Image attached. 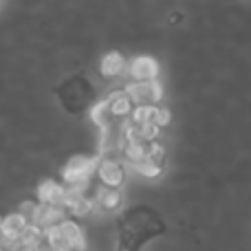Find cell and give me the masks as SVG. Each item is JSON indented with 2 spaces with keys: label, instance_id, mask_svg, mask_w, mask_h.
I'll list each match as a JSON object with an SVG mask.
<instances>
[{
  "label": "cell",
  "instance_id": "obj_13",
  "mask_svg": "<svg viewBox=\"0 0 251 251\" xmlns=\"http://www.w3.org/2000/svg\"><path fill=\"white\" fill-rule=\"evenodd\" d=\"M62 231H64L66 240H69L71 251H84L86 249V238H84V231L79 229V225L75 221H64L60 223Z\"/></svg>",
  "mask_w": 251,
  "mask_h": 251
},
{
  "label": "cell",
  "instance_id": "obj_11",
  "mask_svg": "<svg viewBox=\"0 0 251 251\" xmlns=\"http://www.w3.org/2000/svg\"><path fill=\"white\" fill-rule=\"evenodd\" d=\"M95 205H100L106 212H115V209L122 205V194H119V190H115V187L100 185L95 192Z\"/></svg>",
  "mask_w": 251,
  "mask_h": 251
},
{
  "label": "cell",
  "instance_id": "obj_5",
  "mask_svg": "<svg viewBox=\"0 0 251 251\" xmlns=\"http://www.w3.org/2000/svg\"><path fill=\"white\" fill-rule=\"evenodd\" d=\"M97 176H100L101 185L115 187V190H117V187L124 183L126 172H124V165L119 163L117 159H113V156H104V159L100 161V168H97Z\"/></svg>",
  "mask_w": 251,
  "mask_h": 251
},
{
  "label": "cell",
  "instance_id": "obj_6",
  "mask_svg": "<svg viewBox=\"0 0 251 251\" xmlns=\"http://www.w3.org/2000/svg\"><path fill=\"white\" fill-rule=\"evenodd\" d=\"M128 71L132 82H150V79H156V75H159V62L150 55H137L130 60Z\"/></svg>",
  "mask_w": 251,
  "mask_h": 251
},
{
  "label": "cell",
  "instance_id": "obj_7",
  "mask_svg": "<svg viewBox=\"0 0 251 251\" xmlns=\"http://www.w3.org/2000/svg\"><path fill=\"white\" fill-rule=\"evenodd\" d=\"M29 225H31L29 218H25L20 212L4 216V221H2V240H0V243H11V245L18 243Z\"/></svg>",
  "mask_w": 251,
  "mask_h": 251
},
{
  "label": "cell",
  "instance_id": "obj_16",
  "mask_svg": "<svg viewBox=\"0 0 251 251\" xmlns=\"http://www.w3.org/2000/svg\"><path fill=\"white\" fill-rule=\"evenodd\" d=\"M137 170H139V174H141V176H146V178H156V176L161 174V170H163V165H159V163H154V161L146 159L141 165H137Z\"/></svg>",
  "mask_w": 251,
  "mask_h": 251
},
{
  "label": "cell",
  "instance_id": "obj_19",
  "mask_svg": "<svg viewBox=\"0 0 251 251\" xmlns=\"http://www.w3.org/2000/svg\"><path fill=\"white\" fill-rule=\"evenodd\" d=\"M2 221L4 218H0V240H2Z\"/></svg>",
  "mask_w": 251,
  "mask_h": 251
},
{
  "label": "cell",
  "instance_id": "obj_10",
  "mask_svg": "<svg viewBox=\"0 0 251 251\" xmlns=\"http://www.w3.org/2000/svg\"><path fill=\"white\" fill-rule=\"evenodd\" d=\"M31 223L38 225V227H42V229H49V227L60 225V223H64V207L38 203V209H35V216H33V221Z\"/></svg>",
  "mask_w": 251,
  "mask_h": 251
},
{
  "label": "cell",
  "instance_id": "obj_17",
  "mask_svg": "<svg viewBox=\"0 0 251 251\" xmlns=\"http://www.w3.org/2000/svg\"><path fill=\"white\" fill-rule=\"evenodd\" d=\"M163 154H165V148H163V143H161L159 139L148 143V159H150V161L163 165Z\"/></svg>",
  "mask_w": 251,
  "mask_h": 251
},
{
  "label": "cell",
  "instance_id": "obj_4",
  "mask_svg": "<svg viewBox=\"0 0 251 251\" xmlns=\"http://www.w3.org/2000/svg\"><path fill=\"white\" fill-rule=\"evenodd\" d=\"M126 93L132 100L134 106H146V104H156L163 97V86L159 79H150V82H130L126 86Z\"/></svg>",
  "mask_w": 251,
  "mask_h": 251
},
{
  "label": "cell",
  "instance_id": "obj_12",
  "mask_svg": "<svg viewBox=\"0 0 251 251\" xmlns=\"http://www.w3.org/2000/svg\"><path fill=\"white\" fill-rule=\"evenodd\" d=\"M122 154L128 163H132L137 168L148 159V141H126L122 148Z\"/></svg>",
  "mask_w": 251,
  "mask_h": 251
},
{
  "label": "cell",
  "instance_id": "obj_9",
  "mask_svg": "<svg viewBox=\"0 0 251 251\" xmlns=\"http://www.w3.org/2000/svg\"><path fill=\"white\" fill-rule=\"evenodd\" d=\"M104 101H106V106H108L110 115H113L115 119L130 117L132 110H134V104H132V100L128 97L126 88H117V91H113Z\"/></svg>",
  "mask_w": 251,
  "mask_h": 251
},
{
  "label": "cell",
  "instance_id": "obj_3",
  "mask_svg": "<svg viewBox=\"0 0 251 251\" xmlns=\"http://www.w3.org/2000/svg\"><path fill=\"white\" fill-rule=\"evenodd\" d=\"M100 156L95 159H86V156H73L62 170V176L66 181V187H86L88 178L93 176V172H97L100 168Z\"/></svg>",
  "mask_w": 251,
  "mask_h": 251
},
{
  "label": "cell",
  "instance_id": "obj_2",
  "mask_svg": "<svg viewBox=\"0 0 251 251\" xmlns=\"http://www.w3.org/2000/svg\"><path fill=\"white\" fill-rule=\"evenodd\" d=\"M57 95L60 101L69 113H82L86 108H93L95 101V88H93L91 79L82 73H73L66 79H62V84L57 86Z\"/></svg>",
  "mask_w": 251,
  "mask_h": 251
},
{
  "label": "cell",
  "instance_id": "obj_8",
  "mask_svg": "<svg viewBox=\"0 0 251 251\" xmlns=\"http://www.w3.org/2000/svg\"><path fill=\"white\" fill-rule=\"evenodd\" d=\"M38 199L42 205H57V207H64L66 201V187L60 185L53 178H47L38 185Z\"/></svg>",
  "mask_w": 251,
  "mask_h": 251
},
{
  "label": "cell",
  "instance_id": "obj_14",
  "mask_svg": "<svg viewBox=\"0 0 251 251\" xmlns=\"http://www.w3.org/2000/svg\"><path fill=\"white\" fill-rule=\"evenodd\" d=\"M100 71L104 77H115V75H119L124 71V57L117 51L106 53L100 62Z\"/></svg>",
  "mask_w": 251,
  "mask_h": 251
},
{
  "label": "cell",
  "instance_id": "obj_20",
  "mask_svg": "<svg viewBox=\"0 0 251 251\" xmlns=\"http://www.w3.org/2000/svg\"><path fill=\"white\" fill-rule=\"evenodd\" d=\"M0 251H9V249H7V247H4V245H2V243H0Z\"/></svg>",
  "mask_w": 251,
  "mask_h": 251
},
{
  "label": "cell",
  "instance_id": "obj_18",
  "mask_svg": "<svg viewBox=\"0 0 251 251\" xmlns=\"http://www.w3.org/2000/svg\"><path fill=\"white\" fill-rule=\"evenodd\" d=\"M152 122L156 126H161V128H165V126L170 124V110L165 108V106H154V115H152Z\"/></svg>",
  "mask_w": 251,
  "mask_h": 251
},
{
  "label": "cell",
  "instance_id": "obj_1",
  "mask_svg": "<svg viewBox=\"0 0 251 251\" xmlns=\"http://www.w3.org/2000/svg\"><path fill=\"white\" fill-rule=\"evenodd\" d=\"M165 231V223L148 205H134L117 218V251H139Z\"/></svg>",
  "mask_w": 251,
  "mask_h": 251
},
{
  "label": "cell",
  "instance_id": "obj_15",
  "mask_svg": "<svg viewBox=\"0 0 251 251\" xmlns=\"http://www.w3.org/2000/svg\"><path fill=\"white\" fill-rule=\"evenodd\" d=\"M161 132V126H156L154 122H143L139 124V134H141V141H156V137H159Z\"/></svg>",
  "mask_w": 251,
  "mask_h": 251
}]
</instances>
